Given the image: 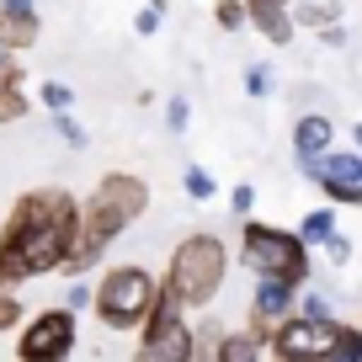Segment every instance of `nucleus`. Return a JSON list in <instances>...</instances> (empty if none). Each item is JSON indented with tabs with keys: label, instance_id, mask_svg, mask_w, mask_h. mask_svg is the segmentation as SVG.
Masks as SVG:
<instances>
[{
	"label": "nucleus",
	"instance_id": "nucleus-1",
	"mask_svg": "<svg viewBox=\"0 0 362 362\" xmlns=\"http://www.w3.org/2000/svg\"><path fill=\"white\" fill-rule=\"evenodd\" d=\"M80 235V197L69 187H27L0 224V288H22L69 261Z\"/></svg>",
	"mask_w": 362,
	"mask_h": 362
},
{
	"label": "nucleus",
	"instance_id": "nucleus-2",
	"mask_svg": "<svg viewBox=\"0 0 362 362\" xmlns=\"http://www.w3.org/2000/svg\"><path fill=\"white\" fill-rule=\"evenodd\" d=\"M144 214H149V181L144 176H134V170H107V176H96V187H90L86 203H80V235H75L69 261L59 267V277L80 283V277L107 256V245H112L128 224H139Z\"/></svg>",
	"mask_w": 362,
	"mask_h": 362
},
{
	"label": "nucleus",
	"instance_id": "nucleus-3",
	"mask_svg": "<svg viewBox=\"0 0 362 362\" xmlns=\"http://www.w3.org/2000/svg\"><path fill=\"white\" fill-rule=\"evenodd\" d=\"M224 277H229V245L218 235H208V229H197V235H187L176 250H170L160 288L192 315V309L214 304V298L224 293Z\"/></svg>",
	"mask_w": 362,
	"mask_h": 362
},
{
	"label": "nucleus",
	"instance_id": "nucleus-4",
	"mask_svg": "<svg viewBox=\"0 0 362 362\" xmlns=\"http://www.w3.org/2000/svg\"><path fill=\"white\" fill-rule=\"evenodd\" d=\"M160 293L165 288L155 283V272L134 267V261H117V267L102 272V283H96V298H90V309H96V320H102L107 330H144V320L155 315Z\"/></svg>",
	"mask_w": 362,
	"mask_h": 362
},
{
	"label": "nucleus",
	"instance_id": "nucleus-5",
	"mask_svg": "<svg viewBox=\"0 0 362 362\" xmlns=\"http://www.w3.org/2000/svg\"><path fill=\"white\" fill-rule=\"evenodd\" d=\"M240 261L256 277H283V283L304 288L309 283V245L298 240V229L261 224V218H240Z\"/></svg>",
	"mask_w": 362,
	"mask_h": 362
},
{
	"label": "nucleus",
	"instance_id": "nucleus-6",
	"mask_svg": "<svg viewBox=\"0 0 362 362\" xmlns=\"http://www.w3.org/2000/svg\"><path fill=\"white\" fill-rule=\"evenodd\" d=\"M192 351H197V330L187 325V309H181L170 293H160L155 315H149L144 330H139L134 362H192Z\"/></svg>",
	"mask_w": 362,
	"mask_h": 362
},
{
	"label": "nucleus",
	"instance_id": "nucleus-7",
	"mask_svg": "<svg viewBox=\"0 0 362 362\" xmlns=\"http://www.w3.org/2000/svg\"><path fill=\"white\" fill-rule=\"evenodd\" d=\"M75 341H80V325H75V309H37L33 320H22L16 330V362H69L75 357Z\"/></svg>",
	"mask_w": 362,
	"mask_h": 362
},
{
	"label": "nucleus",
	"instance_id": "nucleus-8",
	"mask_svg": "<svg viewBox=\"0 0 362 362\" xmlns=\"http://www.w3.org/2000/svg\"><path fill=\"white\" fill-rule=\"evenodd\" d=\"M330 346H336V320H309L293 315L267 336V351L277 362H325Z\"/></svg>",
	"mask_w": 362,
	"mask_h": 362
},
{
	"label": "nucleus",
	"instance_id": "nucleus-9",
	"mask_svg": "<svg viewBox=\"0 0 362 362\" xmlns=\"http://www.w3.org/2000/svg\"><path fill=\"white\" fill-rule=\"evenodd\" d=\"M304 176L325 192L330 208H362V155L357 149H330V155L320 160V165H309Z\"/></svg>",
	"mask_w": 362,
	"mask_h": 362
},
{
	"label": "nucleus",
	"instance_id": "nucleus-10",
	"mask_svg": "<svg viewBox=\"0 0 362 362\" xmlns=\"http://www.w3.org/2000/svg\"><path fill=\"white\" fill-rule=\"evenodd\" d=\"M298 315V288L283 283V277H256V293H250V320L245 325L256 336H272L283 320Z\"/></svg>",
	"mask_w": 362,
	"mask_h": 362
},
{
	"label": "nucleus",
	"instance_id": "nucleus-11",
	"mask_svg": "<svg viewBox=\"0 0 362 362\" xmlns=\"http://www.w3.org/2000/svg\"><path fill=\"white\" fill-rule=\"evenodd\" d=\"M336 149V123H330V112H304L293 123V160L298 165H320V160Z\"/></svg>",
	"mask_w": 362,
	"mask_h": 362
},
{
	"label": "nucleus",
	"instance_id": "nucleus-12",
	"mask_svg": "<svg viewBox=\"0 0 362 362\" xmlns=\"http://www.w3.org/2000/svg\"><path fill=\"white\" fill-rule=\"evenodd\" d=\"M245 22L267 37L272 48H288L293 43V6H267V0H245Z\"/></svg>",
	"mask_w": 362,
	"mask_h": 362
},
{
	"label": "nucleus",
	"instance_id": "nucleus-13",
	"mask_svg": "<svg viewBox=\"0 0 362 362\" xmlns=\"http://www.w3.org/2000/svg\"><path fill=\"white\" fill-rule=\"evenodd\" d=\"M37 37H43V16L37 11H11V6H0V48L27 54V48H37Z\"/></svg>",
	"mask_w": 362,
	"mask_h": 362
},
{
	"label": "nucleus",
	"instance_id": "nucleus-14",
	"mask_svg": "<svg viewBox=\"0 0 362 362\" xmlns=\"http://www.w3.org/2000/svg\"><path fill=\"white\" fill-rule=\"evenodd\" d=\"M336 235H341V218H336V208H330V203H325V208H309L304 224H298V240H304L309 250H315V245L325 250Z\"/></svg>",
	"mask_w": 362,
	"mask_h": 362
},
{
	"label": "nucleus",
	"instance_id": "nucleus-15",
	"mask_svg": "<svg viewBox=\"0 0 362 362\" xmlns=\"http://www.w3.org/2000/svg\"><path fill=\"white\" fill-rule=\"evenodd\" d=\"M261 351H267V336H256V330H224V346H218V362H261Z\"/></svg>",
	"mask_w": 362,
	"mask_h": 362
},
{
	"label": "nucleus",
	"instance_id": "nucleus-16",
	"mask_svg": "<svg viewBox=\"0 0 362 362\" xmlns=\"http://www.w3.org/2000/svg\"><path fill=\"white\" fill-rule=\"evenodd\" d=\"M341 22V6L336 0H293V27H315V33H325V27Z\"/></svg>",
	"mask_w": 362,
	"mask_h": 362
},
{
	"label": "nucleus",
	"instance_id": "nucleus-17",
	"mask_svg": "<svg viewBox=\"0 0 362 362\" xmlns=\"http://www.w3.org/2000/svg\"><path fill=\"white\" fill-rule=\"evenodd\" d=\"M325 362H362V325H341L336 320V346Z\"/></svg>",
	"mask_w": 362,
	"mask_h": 362
},
{
	"label": "nucleus",
	"instance_id": "nucleus-18",
	"mask_svg": "<svg viewBox=\"0 0 362 362\" xmlns=\"http://www.w3.org/2000/svg\"><path fill=\"white\" fill-rule=\"evenodd\" d=\"M33 112V90L27 86H6L0 90V123H22Z\"/></svg>",
	"mask_w": 362,
	"mask_h": 362
},
{
	"label": "nucleus",
	"instance_id": "nucleus-19",
	"mask_svg": "<svg viewBox=\"0 0 362 362\" xmlns=\"http://www.w3.org/2000/svg\"><path fill=\"white\" fill-rule=\"evenodd\" d=\"M218 346H224V325H218V320H203V325H197L192 362H218Z\"/></svg>",
	"mask_w": 362,
	"mask_h": 362
},
{
	"label": "nucleus",
	"instance_id": "nucleus-20",
	"mask_svg": "<svg viewBox=\"0 0 362 362\" xmlns=\"http://www.w3.org/2000/svg\"><path fill=\"white\" fill-rule=\"evenodd\" d=\"M33 96L48 107V112H69V107H75V86H64V80H43Z\"/></svg>",
	"mask_w": 362,
	"mask_h": 362
},
{
	"label": "nucleus",
	"instance_id": "nucleus-21",
	"mask_svg": "<svg viewBox=\"0 0 362 362\" xmlns=\"http://www.w3.org/2000/svg\"><path fill=\"white\" fill-rule=\"evenodd\" d=\"M181 187H187V197H197V203L218 197V181H214V170H203V165H187V170H181Z\"/></svg>",
	"mask_w": 362,
	"mask_h": 362
},
{
	"label": "nucleus",
	"instance_id": "nucleus-22",
	"mask_svg": "<svg viewBox=\"0 0 362 362\" xmlns=\"http://www.w3.org/2000/svg\"><path fill=\"white\" fill-rule=\"evenodd\" d=\"M22 320H27V304L16 298V288H0V336L22 330Z\"/></svg>",
	"mask_w": 362,
	"mask_h": 362
},
{
	"label": "nucleus",
	"instance_id": "nucleus-23",
	"mask_svg": "<svg viewBox=\"0 0 362 362\" xmlns=\"http://www.w3.org/2000/svg\"><path fill=\"white\" fill-rule=\"evenodd\" d=\"M272 90H277V75H272V64H245V96L267 102Z\"/></svg>",
	"mask_w": 362,
	"mask_h": 362
},
{
	"label": "nucleus",
	"instance_id": "nucleus-24",
	"mask_svg": "<svg viewBox=\"0 0 362 362\" xmlns=\"http://www.w3.org/2000/svg\"><path fill=\"white\" fill-rule=\"evenodd\" d=\"M214 22H218V33H240V27H250L245 22V0H214Z\"/></svg>",
	"mask_w": 362,
	"mask_h": 362
},
{
	"label": "nucleus",
	"instance_id": "nucleus-25",
	"mask_svg": "<svg viewBox=\"0 0 362 362\" xmlns=\"http://www.w3.org/2000/svg\"><path fill=\"white\" fill-rule=\"evenodd\" d=\"M54 134L64 139L69 149H86V139H90L86 128H80V117H75V112H54Z\"/></svg>",
	"mask_w": 362,
	"mask_h": 362
},
{
	"label": "nucleus",
	"instance_id": "nucleus-26",
	"mask_svg": "<svg viewBox=\"0 0 362 362\" xmlns=\"http://www.w3.org/2000/svg\"><path fill=\"white\" fill-rule=\"evenodd\" d=\"M6 86H27V69H22V54L0 48V90Z\"/></svg>",
	"mask_w": 362,
	"mask_h": 362
},
{
	"label": "nucleus",
	"instance_id": "nucleus-27",
	"mask_svg": "<svg viewBox=\"0 0 362 362\" xmlns=\"http://www.w3.org/2000/svg\"><path fill=\"white\" fill-rule=\"evenodd\" d=\"M187 123H192V102H187V96H170L165 102V128L170 134H187Z\"/></svg>",
	"mask_w": 362,
	"mask_h": 362
},
{
	"label": "nucleus",
	"instance_id": "nucleus-28",
	"mask_svg": "<svg viewBox=\"0 0 362 362\" xmlns=\"http://www.w3.org/2000/svg\"><path fill=\"white\" fill-rule=\"evenodd\" d=\"M229 208H235L240 218H250V214H256V187H250V181H240L235 192H229Z\"/></svg>",
	"mask_w": 362,
	"mask_h": 362
},
{
	"label": "nucleus",
	"instance_id": "nucleus-29",
	"mask_svg": "<svg viewBox=\"0 0 362 362\" xmlns=\"http://www.w3.org/2000/svg\"><path fill=\"white\" fill-rule=\"evenodd\" d=\"M298 315H309V320H336V315H330V304H325L320 293H304V298H298Z\"/></svg>",
	"mask_w": 362,
	"mask_h": 362
},
{
	"label": "nucleus",
	"instance_id": "nucleus-30",
	"mask_svg": "<svg viewBox=\"0 0 362 362\" xmlns=\"http://www.w3.org/2000/svg\"><path fill=\"white\" fill-rule=\"evenodd\" d=\"M160 16H165V11H155V6H144V11L134 16V33H139V37H155V33H160Z\"/></svg>",
	"mask_w": 362,
	"mask_h": 362
},
{
	"label": "nucleus",
	"instance_id": "nucleus-31",
	"mask_svg": "<svg viewBox=\"0 0 362 362\" xmlns=\"http://www.w3.org/2000/svg\"><path fill=\"white\" fill-rule=\"evenodd\" d=\"M90 298H96V288H86V283H69V298H64V309H86Z\"/></svg>",
	"mask_w": 362,
	"mask_h": 362
},
{
	"label": "nucleus",
	"instance_id": "nucleus-32",
	"mask_svg": "<svg viewBox=\"0 0 362 362\" xmlns=\"http://www.w3.org/2000/svg\"><path fill=\"white\" fill-rule=\"evenodd\" d=\"M325 256L336 261V267H341V261H351V240H346V235H336V240L325 245Z\"/></svg>",
	"mask_w": 362,
	"mask_h": 362
},
{
	"label": "nucleus",
	"instance_id": "nucleus-33",
	"mask_svg": "<svg viewBox=\"0 0 362 362\" xmlns=\"http://www.w3.org/2000/svg\"><path fill=\"white\" fill-rule=\"evenodd\" d=\"M320 43H325V48H341V43H346V27H325V33H320Z\"/></svg>",
	"mask_w": 362,
	"mask_h": 362
},
{
	"label": "nucleus",
	"instance_id": "nucleus-34",
	"mask_svg": "<svg viewBox=\"0 0 362 362\" xmlns=\"http://www.w3.org/2000/svg\"><path fill=\"white\" fill-rule=\"evenodd\" d=\"M0 6H11V11H37L33 0H0Z\"/></svg>",
	"mask_w": 362,
	"mask_h": 362
},
{
	"label": "nucleus",
	"instance_id": "nucleus-35",
	"mask_svg": "<svg viewBox=\"0 0 362 362\" xmlns=\"http://www.w3.org/2000/svg\"><path fill=\"white\" fill-rule=\"evenodd\" d=\"M351 144H357V155H362V123H357V128H351Z\"/></svg>",
	"mask_w": 362,
	"mask_h": 362
},
{
	"label": "nucleus",
	"instance_id": "nucleus-36",
	"mask_svg": "<svg viewBox=\"0 0 362 362\" xmlns=\"http://www.w3.org/2000/svg\"><path fill=\"white\" fill-rule=\"evenodd\" d=\"M267 6H293V0H267Z\"/></svg>",
	"mask_w": 362,
	"mask_h": 362
},
{
	"label": "nucleus",
	"instance_id": "nucleus-37",
	"mask_svg": "<svg viewBox=\"0 0 362 362\" xmlns=\"http://www.w3.org/2000/svg\"><path fill=\"white\" fill-rule=\"evenodd\" d=\"M357 325H362V320H357Z\"/></svg>",
	"mask_w": 362,
	"mask_h": 362
}]
</instances>
